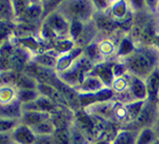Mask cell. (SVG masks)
<instances>
[{
    "label": "cell",
    "instance_id": "3",
    "mask_svg": "<svg viewBox=\"0 0 159 144\" xmlns=\"http://www.w3.org/2000/svg\"><path fill=\"white\" fill-rule=\"evenodd\" d=\"M110 88L114 100L122 103L133 102L130 98V75L126 72L114 75Z\"/></svg>",
    "mask_w": 159,
    "mask_h": 144
},
{
    "label": "cell",
    "instance_id": "13",
    "mask_svg": "<svg viewBox=\"0 0 159 144\" xmlns=\"http://www.w3.org/2000/svg\"><path fill=\"white\" fill-rule=\"evenodd\" d=\"M154 130H155V132H156V135H157V137L159 139V123H156L155 125H154Z\"/></svg>",
    "mask_w": 159,
    "mask_h": 144
},
{
    "label": "cell",
    "instance_id": "10",
    "mask_svg": "<svg viewBox=\"0 0 159 144\" xmlns=\"http://www.w3.org/2000/svg\"><path fill=\"white\" fill-rule=\"evenodd\" d=\"M137 133V130L120 128L115 132L110 144H136Z\"/></svg>",
    "mask_w": 159,
    "mask_h": 144
},
{
    "label": "cell",
    "instance_id": "2",
    "mask_svg": "<svg viewBox=\"0 0 159 144\" xmlns=\"http://www.w3.org/2000/svg\"><path fill=\"white\" fill-rule=\"evenodd\" d=\"M159 117V103L154 101L146 100L142 108L138 114L135 121L132 122L125 128L133 129V130H140L146 127H154L156 124Z\"/></svg>",
    "mask_w": 159,
    "mask_h": 144
},
{
    "label": "cell",
    "instance_id": "12",
    "mask_svg": "<svg viewBox=\"0 0 159 144\" xmlns=\"http://www.w3.org/2000/svg\"><path fill=\"white\" fill-rule=\"evenodd\" d=\"M156 35L159 36V15L156 17Z\"/></svg>",
    "mask_w": 159,
    "mask_h": 144
},
{
    "label": "cell",
    "instance_id": "6",
    "mask_svg": "<svg viewBox=\"0 0 159 144\" xmlns=\"http://www.w3.org/2000/svg\"><path fill=\"white\" fill-rule=\"evenodd\" d=\"M108 88L104 82L97 76L94 74H88L85 78L83 79L82 83L80 84L78 87V92H80L83 95H92L96 94L100 91L104 90V89Z\"/></svg>",
    "mask_w": 159,
    "mask_h": 144
},
{
    "label": "cell",
    "instance_id": "7",
    "mask_svg": "<svg viewBox=\"0 0 159 144\" xmlns=\"http://www.w3.org/2000/svg\"><path fill=\"white\" fill-rule=\"evenodd\" d=\"M91 73L99 77L108 88H110L114 78V61H104L97 63Z\"/></svg>",
    "mask_w": 159,
    "mask_h": 144
},
{
    "label": "cell",
    "instance_id": "1",
    "mask_svg": "<svg viewBox=\"0 0 159 144\" xmlns=\"http://www.w3.org/2000/svg\"><path fill=\"white\" fill-rule=\"evenodd\" d=\"M115 62L121 63L126 73L145 80L159 66V49L154 45L135 46L131 53Z\"/></svg>",
    "mask_w": 159,
    "mask_h": 144
},
{
    "label": "cell",
    "instance_id": "14",
    "mask_svg": "<svg viewBox=\"0 0 159 144\" xmlns=\"http://www.w3.org/2000/svg\"><path fill=\"white\" fill-rule=\"evenodd\" d=\"M156 123H159V117H158V120H157V122H156Z\"/></svg>",
    "mask_w": 159,
    "mask_h": 144
},
{
    "label": "cell",
    "instance_id": "5",
    "mask_svg": "<svg viewBox=\"0 0 159 144\" xmlns=\"http://www.w3.org/2000/svg\"><path fill=\"white\" fill-rule=\"evenodd\" d=\"M106 12L119 24L130 20V15L132 14L129 2L122 1V0H120V1H111L110 7Z\"/></svg>",
    "mask_w": 159,
    "mask_h": 144
},
{
    "label": "cell",
    "instance_id": "9",
    "mask_svg": "<svg viewBox=\"0 0 159 144\" xmlns=\"http://www.w3.org/2000/svg\"><path fill=\"white\" fill-rule=\"evenodd\" d=\"M148 93V100L158 102L159 100V66L154 69L145 79Z\"/></svg>",
    "mask_w": 159,
    "mask_h": 144
},
{
    "label": "cell",
    "instance_id": "8",
    "mask_svg": "<svg viewBox=\"0 0 159 144\" xmlns=\"http://www.w3.org/2000/svg\"><path fill=\"white\" fill-rule=\"evenodd\" d=\"M130 98L131 101H145L148 99L144 79L130 75Z\"/></svg>",
    "mask_w": 159,
    "mask_h": 144
},
{
    "label": "cell",
    "instance_id": "11",
    "mask_svg": "<svg viewBox=\"0 0 159 144\" xmlns=\"http://www.w3.org/2000/svg\"><path fill=\"white\" fill-rule=\"evenodd\" d=\"M159 140L153 127H146L138 130L136 144H155Z\"/></svg>",
    "mask_w": 159,
    "mask_h": 144
},
{
    "label": "cell",
    "instance_id": "15",
    "mask_svg": "<svg viewBox=\"0 0 159 144\" xmlns=\"http://www.w3.org/2000/svg\"><path fill=\"white\" fill-rule=\"evenodd\" d=\"M155 144H159V140H158V141H157V142H156Z\"/></svg>",
    "mask_w": 159,
    "mask_h": 144
},
{
    "label": "cell",
    "instance_id": "4",
    "mask_svg": "<svg viewBox=\"0 0 159 144\" xmlns=\"http://www.w3.org/2000/svg\"><path fill=\"white\" fill-rule=\"evenodd\" d=\"M115 33H112L110 35H105L100 37L98 41H96L97 49L100 56L103 58V61H115L118 58L119 53V44L122 37L119 39H115Z\"/></svg>",
    "mask_w": 159,
    "mask_h": 144
}]
</instances>
